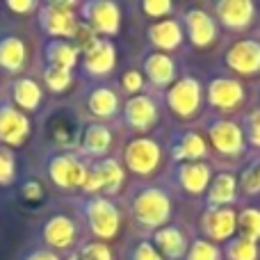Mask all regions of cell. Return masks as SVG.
Masks as SVG:
<instances>
[{
    "mask_svg": "<svg viewBox=\"0 0 260 260\" xmlns=\"http://www.w3.org/2000/svg\"><path fill=\"white\" fill-rule=\"evenodd\" d=\"M133 217L146 229H162L171 217V197L162 187H142L133 199Z\"/></svg>",
    "mask_w": 260,
    "mask_h": 260,
    "instance_id": "6da1fadb",
    "label": "cell"
},
{
    "mask_svg": "<svg viewBox=\"0 0 260 260\" xmlns=\"http://www.w3.org/2000/svg\"><path fill=\"white\" fill-rule=\"evenodd\" d=\"M85 217L89 231L99 240H112L119 233L121 226V215H119L117 206L105 197H91L85 203Z\"/></svg>",
    "mask_w": 260,
    "mask_h": 260,
    "instance_id": "7a4b0ae2",
    "label": "cell"
},
{
    "mask_svg": "<svg viewBox=\"0 0 260 260\" xmlns=\"http://www.w3.org/2000/svg\"><path fill=\"white\" fill-rule=\"evenodd\" d=\"M201 101H203L201 82L194 76L178 78L167 91V105L180 119H192L201 110Z\"/></svg>",
    "mask_w": 260,
    "mask_h": 260,
    "instance_id": "3957f363",
    "label": "cell"
},
{
    "mask_svg": "<svg viewBox=\"0 0 260 260\" xmlns=\"http://www.w3.org/2000/svg\"><path fill=\"white\" fill-rule=\"evenodd\" d=\"M73 7L76 5L71 0H62V3H48L41 7V27L46 35L53 39H73L76 35L78 21L73 16Z\"/></svg>",
    "mask_w": 260,
    "mask_h": 260,
    "instance_id": "277c9868",
    "label": "cell"
},
{
    "mask_svg": "<svg viewBox=\"0 0 260 260\" xmlns=\"http://www.w3.org/2000/svg\"><path fill=\"white\" fill-rule=\"evenodd\" d=\"M162 160V151L157 146L155 139L151 137H137L130 139L126 144V151H123V162L133 174L137 176H148L157 169Z\"/></svg>",
    "mask_w": 260,
    "mask_h": 260,
    "instance_id": "5b68a950",
    "label": "cell"
},
{
    "mask_svg": "<svg viewBox=\"0 0 260 260\" xmlns=\"http://www.w3.org/2000/svg\"><path fill=\"white\" fill-rule=\"evenodd\" d=\"M82 16L85 23L96 32V35H117L121 27V12L117 3L110 0H89L82 5Z\"/></svg>",
    "mask_w": 260,
    "mask_h": 260,
    "instance_id": "8992f818",
    "label": "cell"
},
{
    "mask_svg": "<svg viewBox=\"0 0 260 260\" xmlns=\"http://www.w3.org/2000/svg\"><path fill=\"white\" fill-rule=\"evenodd\" d=\"M48 176L57 187L62 189H76L85 185L87 167L78 160L76 155H53L48 160Z\"/></svg>",
    "mask_w": 260,
    "mask_h": 260,
    "instance_id": "52a82bcc",
    "label": "cell"
},
{
    "mask_svg": "<svg viewBox=\"0 0 260 260\" xmlns=\"http://www.w3.org/2000/svg\"><path fill=\"white\" fill-rule=\"evenodd\" d=\"M208 137L215 151L226 157H235L244 151V130L233 121H224V119L212 121L208 126Z\"/></svg>",
    "mask_w": 260,
    "mask_h": 260,
    "instance_id": "ba28073f",
    "label": "cell"
},
{
    "mask_svg": "<svg viewBox=\"0 0 260 260\" xmlns=\"http://www.w3.org/2000/svg\"><path fill=\"white\" fill-rule=\"evenodd\" d=\"M201 229L215 242H231L238 231V212L233 208H208L201 217Z\"/></svg>",
    "mask_w": 260,
    "mask_h": 260,
    "instance_id": "9c48e42d",
    "label": "cell"
},
{
    "mask_svg": "<svg viewBox=\"0 0 260 260\" xmlns=\"http://www.w3.org/2000/svg\"><path fill=\"white\" fill-rule=\"evenodd\" d=\"M226 67L240 76L260 71V44L256 39H240L226 50Z\"/></svg>",
    "mask_w": 260,
    "mask_h": 260,
    "instance_id": "30bf717a",
    "label": "cell"
},
{
    "mask_svg": "<svg viewBox=\"0 0 260 260\" xmlns=\"http://www.w3.org/2000/svg\"><path fill=\"white\" fill-rule=\"evenodd\" d=\"M30 135V121L14 103H0V142L21 146Z\"/></svg>",
    "mask_w": 260,
    "mask_h": 260,
    "instance_id": "8fae6325",
    "label": "cell"
},
{
    "mask_svg": "<svg viewBox=\"0 0 260 260\" xmlns=\"http://www.w3.org/2000/svg\"><path fill=\"white\" fill-rule=\"evenodd\" d=\"M208 103L217 110L231 112L244 103V87L235 78H215L208 85Z\"/></svg>",
    "mask_w": 260,
    "mask_h": 260,
    "instance_id": "7c38bea8",
    "label": "cell"
},
{
    "mask_svg": "<svg viewBox=\"0 0 260 260\" xmlns=\"http://www.w3.org/2000/svg\"><path fill=\"white\" fill-rule=\"evenodd\" d=\"M217 21L229 30H244L251 25L256 5L251 0H221L215 5Z\"/></svg>",
    "mask_w": 260,
    "mask_h": 260,
    "instance_id": "4fadbf2b",
    "label": "cell"
},
{
    "mask_svg": "<svg viewBox=\"0 0 260 260\" xmlns=\"http://www.w3.org/2000/svg\"><path fill=\"white\" fill-rule=\"evenodd\" d=\"M123 121L137 133H144L157 121V105L151 96H130L126 108H123Z\"/></svg>",
    "mask_w": 260,
    "mask_h": 260,
    "instance_id": "5bb4252c",
    "label": "cell"
},
{
    "mask_svg": "<svg viewBox=\"0 0 260 260\" xmlns=\"http://www.w3.org/2000/svg\"><path fill=\"white\" fill-rule=\"evenodd\" d=\"M44 242L48 244L50 249H69L73 247V242L78 240V226L71 217L67 215H53L48 221L44 224Z\"/></svg>",
    "mask_w": 260,
    "mask_h": 260,
    "instance_id": "9a60e30c",
    "label": "cell"
},
{
    "mask_svg": "<svg viewBox=\"0 0 260 260\" xmlns=\"http://www.w3.org/2000/svg\"><path fill=\"white\" fill-rule=\"evenodd\" d=\"M185 27L192 46L197 48H206L217 39V21L203 9H189L185 14Z\"/></svg>",
    "mask_w": 260,
    "mask_h": 260,
    "instance_id": "2e32d148",
    "label": "cell"
},
{
    "mask_svg": "<svg viewBox=\"0 0 260 260\" xmlns=\"http://www.w3.org/2000/svg\"><path fill=\"white\" fill-rule=\"evenodd\" d=\"M114 67H117V48L108 39H101L89 53H85V59H82V69L91 78L108 76L114 71Z\"/></svg>",
    "mask_w": 260,
    "mask_h": 260,
    "instance_id": "e0dca14e",
    "label": "cell"
},
{
    "mask_svg": "<svg viewBox=\"0 0 260 260\" xmlns=\"http://www.w3.org/2000/svg\"><path fill=\"white\" fill-rule=\"evenodd\" d=\"M155 244L153 247L160 251L162 258L167 260H180L187 256V235L178 229V226H162L153 235Z\"/></svg>",
    "mask_w": 260,
    "mask_h": 260,
    "instance_id": "ac0fdd59",
    "label": "cell"
},
{
    "mask_svg": "<svg viewBox=\"0 0 260 260\" xmlns=\"http://www.w3.org/2000/svg\"><path fill=\"white\" fill-rule=\"evenodd\" d=\"M178 176L180 187L185 189L187 194H203L208 187H210V167L203 165V162H183L176 171Z\"/></svg>",
    "mask_w": 260,
    "mask_h": 260,
    "instance_id": "d6986e66",
    "label": "cell"
},
{
    "mask_svg": "<svg viewBox=\"0 0 260 260\" xmlns=\"http://www.w3.org/2000/svg\"><path fill=\"white\" fill-rule=\"evenodd\" d=\"M148 39L160 50H176L183 44V27L174 18H165L148 27Z\"/></svg>",
    "mask_w": 260,
    "mask_h": 260,
    "instance_id": "ffe728a7",
    "label": "cell"
},
{
    "mask_svg": "<svg viewBox=\"0 0 260 260\" xmlns=\"http://www.w3.org/2000/svg\"><path fill=\"white\" fill-rule=\"evenodd\" d=\"M238 194V178L229 171H221L210 180L208 187V206L210 208H229Z\"/></svg>",
    "mask_w": 260,
    "mask_h": 260,
    "instance_id": "44dd1931",
    "label": "cell"
},
{
    "mask_svg": "<svg viewBox=\"0 0 260 260\" xmlns=\"http://www.w3.org/2000/svg\"><path fill=\"white\" fill-rule=\"evenodd\" d=\"M144 73L155 87H167L176 78V64L167 53H151L144 59Z\"/></svg>",
    "mask_w": 260,
    "mask_h": 260,
    "instance_id": "7402d4cb",
    "label": "cell"
},
{
    "mask_svg": "<svg viewBox=\"0 0 260 260\" xmlns=\"http://www.w3.org/2000/svg\"><path fill=\"white\" fill-rule=\"evenodd\" d=\"M27 50L18 37H3L0 39V69L7 73H21L25 67Z\"/></svg>",
    "mask_w": 260,
    "mask_h": 260,
    "instance_id": "603a6c76",
    "label": "cell"
},
{
    "mask_svg": "<svg viewBox=\"0 0 260 260\" xmlns=\"http://www.w3.org/2000/svg\"><path fill=\"white\" fill-rule=\"evenodd\" d=\"M87 110L99 119H110L119 112V96L112 87H96L87 96Z\"/></svg>",
    "mask_w": 260,
    "mask_h": 260,
    "instance_id": "cb8c5ba5",
    "label": "cell"
},
{
    "mask_svg": "<svg viewBox=\"0 0 260 260\" xmlns=\"http://www.w3.org/2000/svg\"><path fill=\"white\" fill-rule=\"evenodd\" d=\"M41 96L44 94H41L39 82H35L32 78H18L12 85V99L18 110H25V112L37 110L41 103Z\"/></svg>",
    "mask_w": 260,
    "mask_h": 260,
    "instance_id": "d4e9b609",
    "label": "cell"
},
{
    "mask_svg": "<svg viewBox=\"0 0 260 260\" xmlns=\"http://www.w3.org/2000/svg\"><path fill=\"white\" fill-rule=\"evenodd\" d=\"M78 55H80V50H78L76 44H71V41L50 39L48 44H46V57H48L50 67L71 71V69L78 64Z\"/></svg>",
    "mask_w": 260,
    "mask_h": 260,
    "instance_id": "484cf974",
    "label": "cell"
},
{
    "mask_svg": "<svg viewBox=\"0 0 260 260\" xmlns=\"http://www.w3.org/2000/svg\"><path fill=\"white\" fill-rule=\"evenodd\" d=\"M110 144H112V133L103 123H91L82 135V148L94 157L105 155L110 151Z\"/></svg>",
    "mask_w": 260,
    "mask_h": 260,
    "instance_id": "4316f807",
    "label": "cell"
},
{
    "mask_svg": "<svg viewBox=\"0 0 260 260\" xmlns=\"http://www.w3.org/2000/svg\"><path fill=\"white\" fill-rule=\"evenodd\" d=\"M206 153H208L206 139L199 133H192V130L185 133L174 148V155L178 157V160H187V162H199L201 157H206Z\"/></svg>",
    "mask_w": 260,
    "mask_h": 260,
    "instance_id": "83f0119b",
    "label": "cell"
},
{
    "mask_svg": "<svg viewBox=\"0 0 260 260\" xmlns=\"http://www.w3.org/2000/svg\"><path fill=\"white\" fill-rule=\"evenodd\" d=\"M94 169H96V174H99L101 183H103V192L117 194L119 189H121V185H123V169H121V165H119L117 160L105 157V160H101L99 165H94Z\"/></svg>",
    "mask_w": 260,
    "mask_h": 260,
    "instance_id": "f1b7e54d",
    "label": "cell"
},
{
    "mask_svg": "<svg viewBox=\"0 0 260 260\" xmlns=\"http://www.w3.org/2000/svg\"><path fill=\"white\" fill-rule=\"evenodd\" d=\"M238 229L240 235L247 240L258 242L260 240V210L258 208H244L238 215Z\"/></svg>",
    "mask_w": 260,
    "mask_h": 260,
    "instance_id": "f546056e",
    "label": "cell"
},
{
    "mask_svg": "<svg viewBox=\"0 0 260 260\" xmlns=\"http://www.w3.org/2000/svg\"><path fill=\"white\" fill-rule=\"evenodd\" d=\"M226 256H229V260H258V242L240 235V238L229 242Z\"/></svg>",
    "mask_w": 260,
    "mask_h": 260,
    "instance_id": "4dcf8cb0",
    "label": "cell"
},
{
    "mask_svg": "<svg viewBox=\"0 0 260 260\" xmlns=\"http://www.w3.org/2000/svg\"><path fill=\"white\" fill-rule=\"evenodd\" d=\"M44 80H46V87L55 94H62L71 87L73 82V73L67 71V69H57V67H48L44 73Z\"/></svg>",
    "mask_w": 260,
    "mask_h": 260,
    "instance_id": "1f68e13d",
    "label": "cell"
},
{
    "mask_svg": "<svg viewBox=\"0 0 260 260\" xmlns=\"http://www.w3.org/2000/svg\"><path fill=\"white\" fill-rule=\"evenodd\" d=\"M187 260H221V251L210 240H197L187 249Z\"/></svg>",
    "mask_w": 260,
    "mask_h": 260,
    "instance_id": "d6a6232c",
    "label": "cell"
},
{
    "mask_svg": "<svg viewBox=\"0 0 260 260\" xmlns=\"http://www.w3.org/2000/svg\"><path fill=\"white\" fill-rule=\"evenodd\" d=\"M73 41H76V48L80 50V53H89V50L94 48L101 39L96 37V32L91 30L87 23H78L76 35H73Z\"/></svg>",
    "mask_w": 260,
    "mask_h": 260,
    "instance_id": "836d02e7",
    "label": "cell"
},
{
    "mask_svg": "<svg viewBox=\"0 0 260 260\" xmlns=\"http://www.w3.org/2000/svg\"><path fill=\"white\" fill-rule=\"evenodd\" d=\"M144 82H146L144 71H137V69H128V71L121 76V87L130 96H137L139 91L144 89Z\"/></svg>",
    "mask_w": 260,
    "mask_h": 260,
    "instance_id": "e575fe53",
    "label": "cell"
},
{
    "mask_svg": "<svg viewBox=\"0 0 260 260\" xmlns=\"http://www.w3.org/2000/svg\"><path fill=\"white\" fill-rule=\"evenodd\" d=\"M80 260H112V251L105 242H87L80 251Z\"/></svg>",
    "mask_w": 260,
    "mask_h": 260,
    "instance_id": "d590c367",
    "label": "cell"
},
{
    "mask_svg": "<svg viewBox=\"0 0 260 260\" xmlns=\"http://www.w3.org/2000/svg\"><path fill=\"white\" fill-rule=\"evenodd\" d=\"M142 9H144V14H146V16L162 18V16H167V14H171L174 5H171V0H144Z\"/></svg>",
    "mask_w": 260,
    "mask_h": 260,
    "instance_id": "8d00e7d4",
    "label": "cell"
},
{
    "mask_svg": "<svg viewBox=\"0 0 260 260\" xmlns=\"http://www.w3.org/2000/svg\"><path fill=\"white\" fill-rule=\"evenodd\" d=\"M16 167H14V157L9 151H0V185H9L14 180Z\"/></svg>",
    "mask_w": 260,
    "mask_h": 260,
    "instance_id": "74e56055",
    "label": "cell"
},
{
    "mask_svg": "<svg viewBox=\"0 0 260 260\" xmlns=\"http://www.w3.org/2000/svg\"><path fill=\"white\" fill-rule=\"evenodd\" d=\"M133 260H165V258L160 256V251H157L153 244L139 242L137 247H135V251H133Z\"/></svg>",
    "mask_w": 260,
    "mask_h": 260,
    "instance_id": "f35d334b",
    "label": "cell"
},
{
    "mask_svg": "<svg viewBox=\"0 0 260 260\" xmlns=\"http://www.w3.org/2000/svg\"><path fill=\"white\" fill-rule=\"evenodd\" d=\"M247 135H249V142L253 144L256 148H260V110L249 114L247 119Z\"/></svg>",
    "mask_w": 260,
    "mask_h": 260,
    "instance_id": "ab89813d",
    "label": "cell"
},
{
    "mask_svg": "<svg viewBox=\"0 0 260 260\" xmlns=\"http://www.w3.org/2000/svg\"><path fill=\"white\" fill-rule=\"evenodd\" d=\"M242 187L247 189L249 194L260 192V178H258V167H251L247 174L242 176Z\"/></svg>",
    "mask_w": 260,
    "mask_h": 260,
    "instance_id": "60d3db41",
    "label": "cell"
},
{
    "mask_svg": "<svg viewBox=\"0 0 260 260\" xmlns=\"http://www.w3.org/2000/svg\"><path fill=\"white\" fill-rule=\"evenodd\" d=\"M23 197L27 199V201H39L41 197H44V189H41V185L37 183V180H27L25 185H23Z\"/></svg>",
    "mask_w": 260,
    "mask_h": 260,
    "instance_id": "b9f144b4",
    "label": "cell"
},
{
    "mask_svg": "<svg viewBox=\"0 0 260 260\" xmlns=\"http://www.w3.org/2000/svg\"><path fill=\"white\" fill-rule=\"evenodd\" d=\"M82 189H85V192H89V194H96V192H101V189H103V183H101L96 169L87 171V178H85V185H82Z\"/></svg>",
    "mask_w": 260,
    "mask_h": 260,
    "instance_id": "7bdbcfd3",
    "label": "cell"
},
{
    "mask_svg": "<svg viewBox=\"0 0 260 260\" xmlns=\"http://www.w3.org/2000/svg\"><path fill=\"white\" fill-rule=\"evenodd\" d=\"M7 7L16 14H30L37 9V3H32V0H9Z\"/></svg>",
    "mask_w": 260,
    "mask_h": 260,
    "instance_id": "ee69618b",
    "label": "cell"
},
{
    "mask_svg": "<svg viewBox=\"0 0 260 260\" xmlns=\"http://www.w3.org/2000/svg\"><path fill=\"white\" fill-rule=\"evenodd\" d=\"M25 260H59L55 251H48V249H37V251L27 253Z\"/></svg>",
    "mask_w": 260,
    "mask_h": 260,
    "instance_id": "f6af8a7d",
    "label": "cell"
},
{
    "mask_svg": "<svg viewBox=\"0 0 260 260\" xmlns=\"http://www.w3.org/2000/svg\"><path fill=\"white\" fill-rule=\"evenodd\" d=\"M256 167H258V165H256ZM258 178H260V167H258Z\"/></svg>",
    "mask_w": 260,
    "mask_h": 260,
    "instance_id": "bcb514c9",
    "label": "cell"
},
{
    "mask_svg": "<svg viewBox=\"0 0 260 260\" xmlns=\"http://www.w3.org/2000/svg\"><path fill=\"white\" fill-rule=\"evenodd\" d=\"M73 260H76V258H73Z\"/></svg>",
    "mask_w": 260,
    "mask_h": 260,
    "instance_id": "7dc6e473",
    "label": "cell"
}]
</instances>
